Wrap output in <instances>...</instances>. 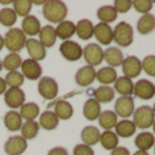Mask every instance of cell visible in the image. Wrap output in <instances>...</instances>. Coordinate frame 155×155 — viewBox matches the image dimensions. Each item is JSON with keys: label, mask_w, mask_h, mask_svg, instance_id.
<instances>
[{"label": "cell", "mask_w": 155, "mask_h": 155, "mask_svg": "<svg viewBox=\"0 0 155 155\" xmlns=\"http://www.w3.org/2000/svg\"><path fill=\"white\" fill-rule=\"evenodd\" d=\"M0 4L7 5V4H12V2H4V0H0Z\"/></svg>", "instance_id": "816d5d0a"}, {"label": "cell", "mask_w": 155, "mask_h": 155, "mask_svg": "<svg viewBox=\"0 0 155 155\" xmlns=\"http://www.w3.org/2000/svg\"><path fill=\"white\" fill-rule=\"evenodd\" d=\"M110 155H131L129 150L127 147H116L114 150L110 151Z\"/></svg>", "instance_id": "7dc6e473"}, {"label": "cell", "mask_w": 155, "mask_h": 155, "mask_svg": "<svg viewBox=\"0 0 155 155\" xmlns=\"http://www.w3.org/2000/svg\"><path fill=\"white\" fill-rule=\"evenodd\" d=\"M132 155H150V154H148L147 151H140V150H137L136 153H135V154H132Z\"/></svg>", "instance_id": "681fc988"}, {"label": "cell", "mask_w": 155, "mask_h": 155, "mask_svg": "<svg viewBox=\"0 0 155 155\" xmlns=\"http://www.w3.org/2000/svg\"><path fill=\"white\" fill-rule=\"evenodd\" d=\"M38 93L44 99L52 101L59 94V84L51 76H41L38 80Z\"/></svg>", "instance_id": "5b68a950"}, {"label": "cell", "mask_w": 155, "mask_h": 155, "mask_svg": "<svg viewBox=\"0 0 155 155\" xmlns=\"http://www.w3.org/2000/svg\"><path fill=\"white\" fill-rule=\"evenodd\" d=\"M48 155H70L64 147H54L48 151Z\"/></svg>", "instance_id": "bcb514c9"}, {"label": "cell", "mask_w": 155, "mask_h": 155, "mask_svg": "<svg viewBox=\"0 0 155 155\" xmlns=\"http://www.w3.org/2000/svg\"><path fill=\"white\" fill-rule=\"evenodd\" d=\"M95 79L101 83V86H109L116 82V79H117V72H116V70L112 67H104L99 71H97Z\"/></svg>", "instance_id": "1f68e13d"}, {"label": "cell", "mask_w": 155, "mask_h": 155, "mask_svg": "<svg viewBox=\"0 0 155 155\" xmlns=\"http://www.w3.org/2000/svg\"><path fill=\"white\" fill-rule=\"evenodd\" d=\"M95 74L97 71L90 65H84L80 67L75 74V82L82 87H87L95 80Z\"/></svg>", "instance_id": "2e32d148"}, {"label": "cell", "mask_w": 155, "mask_h": 155, "mask_svg": "<svg viewBox=\"0 0 155 155\" xmlns=\"http://www.w3.org/2000/svg\"><path fill=\"white\" fill-rule=\"evenodd\" d=\"M22 61L23 60H22L19 53H8L2 60V64L4 70H7L8 72H12V71H18V68H21Z\"/></svg>", "instance_id": "e575fe53"}, {"label": "cell", "mask_w": 155, "mask_h": 155, "mask_svg": "<svg viewBox=\"0 0 155 155\" xmlns=\"http://www.w3.org/2000/svg\"><path fill=\"white\" fill-rule=\"evenodd\" d=\"M142 71H144L147 75L155 78V54L146 56L142 60Z\"/></svg>", "instance_id": "b9f144b4"}, {"label": "cell", "mask_w": 155, "mask_h": 155, "mask_svg": "<svg viewBox=\"0 0 155 155\" xmlns=\"http://www.w3.org/2000/svg\"><path fill=\"white\" fill-rule=\"evenodd\" d=\"M60 54L64 57L67 61H78L79 59H82L83 49L75 41H63L60 45Z\"/></svg>", "instance_id": "52a82bcc"}, {"label": "cell", "mask_w": 155, "mask_h": 155, "mask_svg": "<svg viewBox=\"0 0 155 155\" xmlns=\"http://www.w3.org/2000/svg\"><path fill=\"white\" fill-rule=\"evenodd\" d=\"M83 57H84L87 65L90 67H97L104 61V51H102L99 44H87L83 48Z\"/></svg>", "instance_id": "8992f818"}, {"label": "cell", "mask_w": 155, "mask_h": 155, "mask_svg": "<svg viewBox=\"0 0 155 155\" xmlns=\"http://www.w3.org/2000/svg\"><path fill=\"white\" fill-rule=\"evenodd\" d=\"M21 74L23 78L29 80H38L42 75V67L38 61H34L31 59H26L22 61L21 65Z\"/></svg>", "instance_id": "30bf717a"}, {"label": "cell", "mask_w": 155, "mask_h": 155, "mask_svg": "<svg viewBox=\"0 0 155 155\" xmlns=\"http://www.w3.org/2000/svg\"><path fill=\"white\" fill-rule=\"evenodd\" d=\"M21 30L25 33V35H30V37H34L40 33L41 30V23L38 21V18L35 15H27L23 18L22 21V27Z\"/></svg>", "instance_id": "ac0fdd59"}, {"label": "cell", "mask_w": 155, "mask_h": 155, "mask_svg": "<svg viewBox=\"0 0 155 155\" xmlns=\"http://www.w3.org/2000/svg\"><path fill=\"white\" fill-rule=\"evenodd\" d=\"M38 35H40V42L42 44L44 48H52V46L56 44V31H54V27L51 26V25H46V26L41 27L40 33H38Z\"/></svg>", "instance_id": "cb8c5ba5"}, {"label": "cell", "mask_w": 155, "mask_h": 155, "mask_svg": "<svg viewBox=\"0 0 155 155\" xmlns=\"http://www.w3.org/2000/svg\"><path fill=\"white\" fill-rule=\"evenodd\" d=\"M99 143L105 150L112 151L116 147H118V137L113 131H104V134H101L99 136Z\"/></svg>", "instance_id": "8d00e7d4"}, {"label": "cell", "mask_w": 155, "mask_h": 155, "mask_svg": "<svg viewBox=\"0 0 155 155\" xmlns=\"http://www.w3.org/2000/svg\"><path fill=\"white\" fill-rule=\"evenodd\" d=\"M104 60L107 63V67H112L116 70V67H120L123 64L124 60V54L120 51V48L116 46H109L106 51H104Z\"/></svg>", "instance_id": "e0dca14e"}, {"label": "cell", "mask_w": 155, "mask_h": 155, "mask_svg": "<svg viewBox=\"0 0 155 155\" xmlns=\"http://www.w3.org/2000/svg\"><path fill=\"white\" fill-rule=\"evenodd\" d=\"M4 82L8 88H21V86L25 83V78L18 71H12L5 75Z\"/></svg>", "instance_id": "60d3db41"}, {"label": "cell", "mask_w": 155, "mask_h": 155, "mask_svg": "<svg viewBox=\"0 0 155 155\" xmlns=\"http://www.w3.org/2000/svg\"><path fill=\"white\" fill-rule=\"evenodd\" d=\"M68 14V8L65 5L64 2L60 0H49L45 2L42 5V15L46 21H49L51 23H57L65 21Z\"/></svg>", "instance_id": "6da1fadb"}, {"label": "cell", "mask_w": 155, "mask_h": 155, "mask_svg": "<svg viewBox=\"0 0 155 155\" xmlns=\"http://www.w3.org/2000/svg\"><path fill=\"white\" fill-rule=\"evenodd\" d=\"M3 121H4L5 128L11 132L21 131V127H22V124H23L22 123L21 114H19V112H16V110H10V112L5 113Z\"/></svg>", "instance_id": "484cf974"}, {"label": "cell", "mask_w": 155, "mask_h": 155, "mask_svg": "<svg viewBox=\"0 0 155 155\" xmlns=\"http://www.w3.org/2000/svg\"><path fill=\"white\" fill-rule=\"evenodd\" d=\"M101 104L95 101L94 98H88L83 105V116L86 117V120L94 121L98 120L99 114H101Z\"/></svg>", "instance_id": "44dd1931"}, {"label": "cell", "mask_w": 155, "mask_h": 155, "mask_svg": "<svg viewBox=\"0 0 155 155\" xmlns=\"http://www.w3.org/2000/svg\"><path fill=\"white\" fill-rule=\"evenodd\" d=\"M98 124L105 131H112L117 124V116L113 110H104L98 117Z\"/></svg>", "instance_id": "836d02e7"}, {"label": "cell", "mask_w": 155, "mask_h": 155, "mask_svg": "<svg viewBox=\"0 0 155 155\" xmlns=\"http://www.w3.org/2000/svg\"><path fill=\"white\" fill-rule=\"evenodd\" d=\"M56 31V37L60 38L63 41H68L74 34H75V23L71 21H63L57 25V27H54Z\"/></svg>", "instance_id": "d4e9b609"}, {"label": "cell", "mask_w": 155, "mask_h": 155, "mask_svg": "<svg viewBox=\"0 0 155 155\" xmlns=\"http://www.w3.org/2000/svg\"><path fill=\"white\" fill-rule=\"evenodd\" d=\"M99 136H101V132L97 127L93 125H87L82 129L80 132V137H82L83 144L86 146H95L97 143H99Z\"/></svg>", "instance_id": "7402d4cb"}, {"label": "cell", "mask_w": 155, "mask_h": 155, "mask_svg": "<svg viewBox=\"0 0 155 155\" xmlns=\"http://www.w3.org/2000/svg\"><path fill=\"white\" fill-rule=\"evenodd\" d=\"M3 40H4V46L10 51V53H18L19 51H22V49L25 48L27 38L21 29H18V27H11V29L5 33Z\"/></svg>", "instance_id": "7a4b0ae2"}, {"label": "cell", "mask_w": 155, "mask_h": 155, "mask_svg": "<svg viewBox=\"0 0 155 155\" xmlns=\"http://www.w3.org/2000/svg\"><path fill=\"white\" fill-rule=\"evenodd\" d=\"M114 129H116L114 134L117 135V137H124V139L134 136L135 132H136V127H135V124L132 123L131 120H121V121H117V124H116Z\"/></svg>", "instance_id": "f1b7e54d"}, {"label": "cell", "mask_w": 155, "mask_h": 155, "mask_svg": "<svg viewBox=\"0 0 155 155\" xmlns=\"http://www.w3.org/2000/svg\"><path fill=\"white\" fill-rule=\"evenodd\" d=\"M113 8L117 14H125L132 8V2L131 0H116Z\"/></svg>", "instance_id": "ee69618b"}, {"label": "cell", "mask_w": 155, "mask_h": 155, "mask_svg": "<svg viewBox=\"0 0 155 155\" xmlns=\"http://www.w3.org/2000/svg\"><path fill=\"white\" fill-rule=\"evenodd\" d=\"M135 112V102L132 97H118L114 104V113L117 117H123V120H128Z\"/></svg>", "instance_id": "ba28073f"}, {"label": "cell", "mask_w": 155, "mask_h": 155, "mask_svg": "<svg viewBox=\"0 0 155 155\" xmlns=\"http://www.w3.org/2000/svg\"><path fill=\"white\" fill-rule=\"evenodd\" d=\"M151 109H153V112H154V114H155V104H154V106L151 107Z\"/></svg>", "instance_id": "11a10c76"}, {"label": "cell", "mask_w": 155, "mask_h": 155, "mask_svg": "<svg viewBox=\"0 0 155 155\" xmlns=\"http://www.w3.org/2000/svg\"><path fill=\"white\" fill-rule=\"evenodd\" d=\"M153 129H154V134H155V120H154V123H153Z\"/></svg>", "instance_id": "f5cc1de1"}, {"label": "cell", "mask_w": 155, "mask_h": 155, "mask_svg": "<svg viewBox=\"0 0 155 155\" xmlns=\"http://www.w3.org/2000/svg\"><path fill=\"white\" fill-rule=\"evenodd\" d=\"M97 18L102 22V23H112L117 19V12L113 8V5H102L97 11Z\"/></svg>", "instance_id": "d590c367"}, {"label": "cell", "mask_w": 155, "mask_h": 155, "mask_svg": "<svg viewBox=\"0 0 155 155\" xmlns=\"http://www.w3.org/2000/svg\"><path fill=\"white\" fill-rule=\"evenodd\" d=\"M38 132H40V125H38L37 121H26L21 127V134H22L21 136L25 140L34 139L38 135Z\"/></svg>", "instance_id": "74e56055"}, {"label": "cell", "mask_w": 155, "mask_h": 155, "mask_svg": "<svg viewBox=\"0 0 155 155\" xmlns=\"http://www.w3.org/2000/svg\"><path fill=\"white\" fill-rule=\"evenodd\" d=\"M134 95L143 101H148L155 95V84L147 79H140L134 84Z\"/></svg>", "instance_id": "9c48e42d"}, {"label": "cell", "mask_w": 155, "mask_h": 155, "mask_svg": "<svg viewBox=\"0 0 155 155\" xmlns=\"http://www.w3.org/2000/svg\"><path fill=\"white\" fill-rule=\"evenodd\" d=\"M123 72L125 78L134 79L137 78L142 72V60H139L136 56H128L123 60Z\"/></svg>", "instance_id": "7c38bea8"}, {"label": "cell", "mask_w": 155, "mask_h": 155, "mask_svg": "<svg viewBox=\"0 0 155 155\" xmlns=\"http://www.w3.org/2000/svg\"><path fill=\"white\" fill-rule=\"evenodd\" d=\"M5 91H7V84H5L4 79H3V78H0V95H2V94H4Z\"/></svg>", "instance_id": "c3c4849f"}, {"label": "cell", "mask_w": 155, "mask_h": 155, "mask_svg": "<svg viewBox=\"0 0 155 155\" xmlns=\"http://www.w3.org/2000/svg\"><path fill=\"white\" fill-rule=\"evenodd\" d=\"M25 99H26V95L22 88H7V91L4 93L5 105L12 110L19 109L25 104Z\"/></svg>", "instance_id": "4fadbf2b"}, {"label": "cell", "mask_w": 155, "mask_h": 155, "mask_svg": "<svg viewBox=\"0 0 155 155\" xmlns=\"http://www.w3.org/2000/svg\"><path fill=\"white\" fill-rule=\"evenodd\" d=\"M154 154H155V143H154Z\"/></svg>", "instance_id": "9f6ffc18"}, {"label": "cell", "mask_w": 155, "mask_h": 155, "mask_svg": "<svg viewBox=\"0 0 155 155\" xmlns=\"http://www.w3.org/2000/svg\"><path fill=\"white\" fill-rule=\"evenodd\" d=\"M74 155H94V150L90 147V146H86L83 143L80 144H76L74 147Z\"/></svg>", "instance_id": "f6af8a7d"}, {"label": "cell", "mask_w": 155, "mask_h": 155, "mask_svg": "<svg viewBox=\"0 0 155 155\" xmlns=\"http://www.w3.org/2000/svg\"><path fill=\"white\" fill-rule=\"evenodd\" d=\"M134 84L132 79L125 76H117L114 82V88L113 90L117 94H120L121 97H131L134 94Z\"/></svg>", "instance_id": "d6986e66"}, {"label": "cell", "mask_w": 155, "mask_h": 155, "mask_svg": "<svg viewBox=\"0 0 155 155\" xmlns=\"http://www.w3.org/2000/svg\"><path fill=\"white\" fill-rule=\"evenodd\" d=\"M113 41H116L118 46L127 48L134 42V29L127 22H120L113 29Z\"/></svg>", "instance_id": "3957f363"}, {"label": "cell", "mask_w": 155, "mask_h": 155, "mask_svg": "<svg viewBox=\"0 0 155 155\" xmlns=\"http://www.w3.org/2000/svg\"><path fill=\"white\" fill-rule=\"evenodd\" d=\"M153 5H154V3L151 0H135V2H132V8H135L142 15L150 12Z\"/></svg>", "instance_id": "7bdbcfd3"}, {"label": "cell", "mask_w": 155, "mask_h": 155, "mask_svg": "<svg viewBox=\"0 0 155 155\" xmlns=\"http://www.w3.org/2000/svg\"><path fill=\"white\" fill-rule=\"evenodd\" d=\"M25 48L27 49V53H29L30 59L34 60V61H41L46 57V49L42 46V44L40 42L35 38H29L26 40V45Z\"/></svg>", "instance_id": "9a60e30c"}, {"label": "cell", "mask_w": 155, "mask_h": 155, "mask_svg": "<svg viewBox=\"0 0 155 155\" xmlns=\"http://www.w3.org/2000/svg\"><path fill=\"white\" fill-rule=\"evenodd\" d=\"M16 14L14 12L12 8L4 7L0 10V25H3L4 27H12L16 23Z\"/></svg>", "instance_id": "f35d334b"}, {"label": "cell", "mask_w": 155, "mask_h": 155, "mask_svg": "<svg viewBox=\"0 0 155 155\" xmlns=\"http://www.w3.org/2000/svg\"><path fill=\"white\" fill-rule=\"evenodd\" d=\"M154 143H155V137L151 132H140L135 137V146L140 151H147L148 153V150L154 147Z\"/></svg>", "instance_id": "d6a6232c"}, {"label": "cell", "mask_w": 155, "mask_h": 155, "mask_svg": "<svg viewBox=\"0 0 155 155\" xmlns=\"http://www.w3.org/2000/svg\"><path fill=\"white\" fill-rule=\"evenodd\" d=\"M4 48V40H3V35H0V52Z\"/></svg>", "instance_id": "f907efd6"}, {"label": "cell", "mask_w": 155, "mask_h": 155, "mask_svg": "<svg viewBox=\"0 0 155 155\" xmlns=\"http://www.w3.org/2000/svg\"><path fill=\"white\" fill-rule=\"evenodd\" d=\"M19 114H21L22 120L26 121H35V118L40 116V106L35 102H25L21 107H19Z\"/></svg>", "instance_id": "f546056e"}, {"label": "cell", "mask_w": 155, "mask_h": 155, "mask_svg": "<svg viewBox=\"0 0 155 155\" xmlns=\"http://www.w3.org/2000/svg\"><path fill=\"white\" fill-rule=\"evenodd\" d=\"M40 128H44L46 131H53L59 125V118L52 110H45L44 113L40 114V123H38Z\"/></svg>", "instance_id": "83f0119b"}, {"label": "cell", "mask_w": 155, "mask_h": 155, "mask_svg": "<svg viewBox=\"0 0 155 155\" xmlns=\"http://www.w3.org/2000/svg\"><path fill=\"white\" fill-rule=\"evenodd\" d=\"M53 106H54L53 113L57 116L59 120H68V118L72 117L74 107L68 101H65V99H60V101H57Z\"/></svg>", "instance_id": "4316f807"}, {"label": "cell", "mask_w": 155, "mask_h": 155, "mask_svg": "<svg viewBox=\"0 0 155 155\" xmlns=\"http://www.w3.org/2000/svg\"><path fill=\"white\" fill-rule=\"evenodd\" d=\"M75 34L80 40H90L94 35V25L88 19H80L79 22L75 25Z\"/></svg>", "instance_id": "ffe728a7"}, {"label": "cell", "mask_w": 155, "mask_h": 155, "mask_svg": "<svg viewBox=\"0 0 155 155\" xmlns=\"http://www.w3.org/2000/svg\"><path fill=\"white\" fill-rule=\"evenodd\" d=\"M33 3L30 0H15L12 2V10L16 14V16H27L30 15Z\"/></svg>", "instance_id": "ab89813d"}, {"label": "cell", "mask_w": 155, "mask_h": 155, "mask_svg": "<svg viewBox=\"0 0 155 155\" xmlns=\"http://www.w3.org/2000/svg\"><path fill=\"white\" fill-rule=\"evenodd\" d=\"M3 70V64H2V60H0V71Z\"/></svg>", "instance_id": "db71d44e"}, {"label": "cell", "mask_w": 155, "mask_h": 155, "mask_svg": "<svg viewBox=\"0 0 155 155\" xmlns=\"http://www.w3.org/2000/svg\"><path fill=\"white\" fill-rule=\"evenodd\" d=\"M27 148V140L22 136H11L4 143V153L7 155H22Z\"/></svg>", "instance_id": "8fae6325"}, {"label": "cell", "mask_w": 155, "mask_h": 155, "mask_svg": "<svg viewBox=\"0 0 155 155\" xmlns=\"http://www.w3.org/2000/svg\"><path fill=\"white\" fill-rule=\"evenodd\" d=\"M132 117H134L132 123L135 124L136 128H140V129H147L150 127H153V123L155 120V114L153 109L150 106H147V105L135 109Z\"/></svg>", "instance_id": "277c9868"}, {"label": "cell", "mask_w": 155, "mask_h": 155, "mask_svg": "<svg viewBox=\"0 0 155 155\" xmlns=\"http://www.w3.org/2000/svg\"><path fill=\"white\" fill-rule=\"evenodd\" d=\"M94 99L98 104H109L114 99V90L110 86H99L94 90Z\"/></svg>", "instance_id": "4dcf8cb0"}, {"label": "cell", "mask_w": 155, "mask_h": 155, "mask_svg": "<svg viewBox=\"0 0 155 155\" xmlns=\"http://www.w3.org/2000/svg\"><path fill=\"white\" fill-rule=\"evenodd\" d=\"M94 37L101 45H110L113 41V29L110 25L99 22L98 25H94Z\"/></svg>", "instance_id": "5bb4252c"}, {"label": "cell", "mask_w": 155, "mask_h": 155, "mask_svg": "<svg viewBox=\"0 0 155 155\" xmlns=\"http://www.w3.org/2000/svg\"><path fill=\"white\" fill-rule=\"evenodd\" d=\"M136 30L142 35H147L150 33H153L155 30V16L153 14H144L139 18L136 25Z\"/></svg>", "instance_id": "603a6c76"}]
</instances>
